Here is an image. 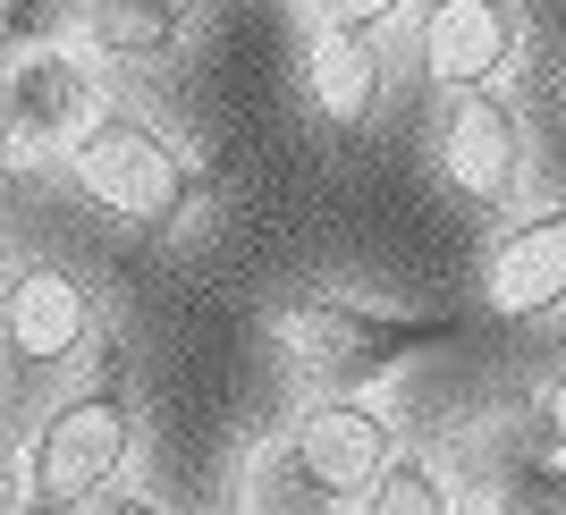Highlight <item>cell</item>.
<instances>
[{
  "label": "cell",
  "instance_id": "1",
  "mask_svg": "<svg viewBox=\"0 0 566 515\" xmlns=\"http://www.w3.org/2000/svg\"><path fill=\"white\" fill-rule=\"evenodd\" d=\"M262 329H271L280 364L305 380V398H373V380H389L423 338H449L457 313H373L338 287H305V296L271 305Z\"/></svg>",
  "mask_w": 566,
  "mask_h": 515
},
{
  "label": "cell",
  "instance_id": "2",
  "mask_svg": "<svg viewBox=\"0 0 566 515\" xmlns=\"http://www.w3.org/2000/svg\"><path fill=\"white\" fill-rule=\"evenodd\" d=\"M60 169H69V187L85 195L111 229H161V237L187 220L195 187H203L195 161L178 153V136L153 127L144 111H118V102L94 118V136L76 144Z\"/></svg>",
  "mask_w": 566,
  "mask_h": 515
},
{
  "label": "cell",
  "instance_id": "3",
  "mask_svg": "<svg viewBox=\"0 0 566 515\" xmlns=\"http://www.w3.org/2000/svg\"><path fill=\"white\" fill-rule=\"evenodd\" d=\"M127 456H136L127 389H69L25 440V515H85L118 491Z\"/></svg>",
  "mask_w": 566,
  "mask_h": 515
},
{
  "label": "cell",
  "instance_id": "4",
  "mask_svg": "<svg viewBox=\"0 0 566 515\" xmlns=\"http://www.w3.org/2000/svg\"><path fill=\"white\" fill-rule=\"evenodd\" d=\"M524 161H533V144H524V111L499 85L482 94H440V118H431V169H440V187L457 195L465 211H507L524 195Z\"/></svg>",
  "mask_w": 566,
  "mask_h": 515
},
{
  "label": "cell",
  "instance_id": "5",
  "mask_svg": "<svg viewBox=\"0 0 566 515\" xmlns=\"http://www.w3.org/2000/svg\"><path fill=\"white\" fill-rule=\"evenodd\" d=\"M111 111L94 76V51L76 43H25L9 60V144H18V161H69L76 144L94 136V118Z\"/></svg>",
  "mask_w": 566,
  "mask_h": 515
},
{
  "label": "cell",
  "instance_id": "6",
  "mask_svg": "<svg viewBox=\"0 0 566 515\" xmlns=\"http://www.w3.org/2000/svg\"><path fill=\"white\" fill-rule=\"evenodd\" d=\"M280 440L296 448V465L338 498V507H364L373 482L398 465V431L373 398H296V414L280 422Z\"/></svg>",
  "mask_w": 566,
  "mask_h": 515
},
{
  "label": "cell",
  "instance_id": "7",
  "mask_svg": "<svg viewBox=\"0 0 566 515\" xmlns=\"http://www.w3.org/2000/svg\"><path fill=\"white\" fill-rule=\"evenodd\" d=\"M9 355L25 372H69L102 355V296L69 262H18L9 280Z\"/></svg>",
  "mask_w": 566,
  "mask_h": 515
},
{
  "label": "cell",
  "instance_id": "8",
  "mask_svg": "<svg viewBox=\"0 0 566 515\" xmlns=\"http://www.w3.org/2000/svg\"><path fill=\"white\" fill-rule=\"evenodd\" d=\"M524 51V9L516 0H423L415 18V60L440 94H482L516 69Z\"/></svg>",
  "mask_w": 566,
  "mask_h": 515
},
{
  "label": "cell",
  "instance_id": "9",
  "mask_svg": "<svg viewBox=\"0 0 566 515\" xmlns=\"http://www.w3.org/2000/svg\"><path fill=\"white\" fill-rule=\"evenodd\" d=\"M473 305L491 322H549V313H566V203L524 211L516 229L491 237V254L473 271Z\"/></svg>",
  "mask_w": 566,
  "mask_h": 515
},
{
  "label": "cell",
  "instance_id": "10",
  "mask_svg": "<svg viewBox=\"0 0 566 515\" xmlns=\"http://www.w3.org/2000/svg\"><path fill=\"white\" fill-rule=\"evenodd\" d=\"M296 76H305L313 118H322V127H338V136L373 127L380 102H389V60H380V43H364V34H331V25H313Z\"/></svg>",
  "mask_w": 566,
  "mask_h": 515
},
{
  "label": "cell",
  "instance_id": "11",
  "mask_svg": "<svg viewBox=\"0 0 566 515\" xmlns=\"http://www.w3.org/2000/svg\"><path fill=\"white\" fill-rule=\"evenodd\" d=\"M229 515H355V507H338V498L322 491L305 465H296V448L271 431V440H254L245 456H237Z\"/></svg>",
  "mask_w": 566,
  "mask_h": 515
},
{
  "label": "cell",
  "instance_id": "12",
  "mask_svg": "<svg viewBox=\"0 0 566 515\" xmlns=\"http://www.w3.org/2000/svg\"><path fill=\"white\" fill-rule=\"evenodd\" d=\"M76 34L94 51L102 69H161L187 18H169V9H144V0H76Z\"/></svg>",
  "mask_w": 566,
  "mask_h": 515
},
{
  "label": "cell",
  "instance_id": "13",
  "mask_svg": "<svg viewBox=\"0 0 566 515\" xmlns=\"http://www.w3.org/2000/svg\"><path fill=\"white\" fill-rule=\"evenodd\" d=\"M355 515H465V507H457L449 456H431V448H398V465L373 482V498H364Z\"/></svg>",
  "mask_w": 566,
  "mask_h": 515
},
{
  "label": "cell",
  "instance_id": "14",
  "mask_svg": "<svg viewBox=\"0 0 566 515\" xmlns=\"http://www.w3.org/2000/svg\"><path fill=\"white\" fill-rule=\"evenodd\" d=\"M499 515H566V456H533L499 491Z\"/></svg>",
  "mask_w": 566,
  "mask_h": 515
},
{
  "label": "cell",
  "instance_id": "15",
  "mask_svg": "<svg viewBox=\"0 0 566 515\" xmlns=\"http://www.w3.org/2000/svg\"><path fill=\"white\" fill-rule=\"evenodd\" d=\"M398 18H406V0H313V25H331V34H364V43H380Z\"/></svg>",
  "mask_w": 566,
  "mask_h": 515
},
{
  "label": "cell",
  "instance_id": "16",
  "mask_svg": "<svg viewBox=\"0 0 566 515\" xmlns=\"http://www.w3.org/2000/svg\"><path fill=\"white\" fill-rule=\"evenodd\" d=\"M524 414H533V431H542L549 456H566V372H549L542 389H533V406H524Z\"/></svg>",
  "mask_w": 566,
  "mask_h": 515
},
{
  "label": "cell",
  "instance_id": "17",
  "mask_svg": "<svg viewBox=\"0 0 566 515\" xmlns=\"http://www.w3.org/2000/svg\"><path fill=\"white\" fill-rule=\"evenodd\" d=\"M85 515H169L161 498H144V491H111V498H94Z\"/></svg>",
  "mask_w": 566,
  "mask_h": 515
},
{
  "label": "cell",
  "instance_id": "18",
  "mask_svg": "<svg viewBox=\"0 0 566 515\" xmlns=\"http://www.w3.org/2000/svg\"><path fill=\"white\" fill-rule=\"evenodd\" d=\"M144 9H169V18H187V0H144Z\"/></svg>",
  "mask_w": 566,
  "mask_h": 515
},
{
  "label": "cell",
  "instance_id": "19",
  "mask_svg": "<svg viewBox=\"0 0 566 515\" xmlns=\"http://www.w3.org/2000/svg\"><path fill=\"white\" fill-rule=\"evenodd\" d=\"M262 9H287V0H262Z\"/></svg>",
  "mask_w": 566,
  "mask_h": 515
},
{
  "label": "cell",
  "instance_id": "20",
  "mask_svg": "<svg viewBox=\"0 0 566 515\" xmlns=\"http://www.w3.org/2000/svg\"><path fill=\"white\" fill-rule=\"evenodd\" d=\"M558 94H566V76H558Z\"/></svg>",
  "mask_w": 566,
  "mask_h": 515
}]
</instances>
